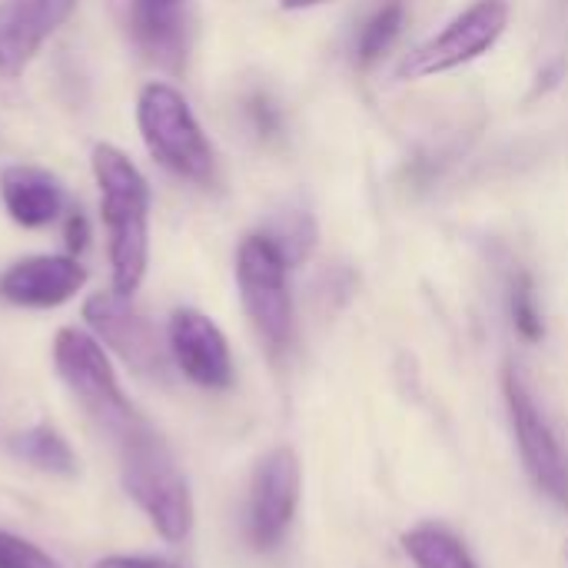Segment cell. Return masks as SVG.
<instances>
[{"instance_id": "1", "label": "cell", "mask_w": 568, "mask_h": 568, "mask_svg": "<svg viewBox=\"0 0 568 568\" xmlns=\"http://www.w3.org/2000/svg\"><path fill=\"white\" fill-rule=\"evenodd\" d=\"M93 176L100 186V213L110 240L113 293L133 296L146 273L150 253V186L143 173L116 146L100 143L93 150Z\"/></svg>"}, {"instance_id": "2", "label": "cell", "mask_w": 568, "mask_h": 568, "mask_svg": "<svg viewBox=\"0 0 568 568\" xmlns=\"http://www.w3.org/2000/svg\"><path fill=\"white\" fill-rule=\"evenodd\" d=\"M120 476L126 496L143 509L150 526L166 542H183L193 529V499L173 449L146 423L120 439Z\"/></svg>"}, {"instance_id": "3", "label": "cell", "mask_w": 568, "mask_h": 568, "mask_svg": "<svg viewBox=\"0 0 568 568\" xmlns=\"http://www.w3.org/2000/svg\"><path fill=\"white\" fill-rule=\"evenodd\" d=\"M136 123H140L150 156L160 166H166L170 173L196 186L216 183L213 146L180 90H173L170 83L143 87L140 103H136Z\"/></svg>"}, {"instance_id": "4", "label": "cell", "mask_w": 568, "mask_h": 568, "mask_svg": "<svg viewBox=\"0 0 568 568\" xmlns=\"http://www.w3.org/2000/svg\"><path fill=\"white\" fill-rule=\"evenodd\" d=\"M53 366L60 379L67 383L70 396L80 403V409L116 443L140 426L133 403L123 396L120 379L103 353V346L80 329H60L53 339Z\"/></svg>"}, {"instance_id": "5", "label": "cell", "mask_w": 568, "mask_h": 568, "mask_svg": "<svg viewBox=\"0 0 568 568\" xmlns=\"http://www.w3.org/2000/svg\"><path fill=\"white\" fill-rule=\"evenodd\" d=\"M236 283L243 310L273 356H283L293 343V296L290 263L266 233H253L236 250Z\"/></svg>"}, {"instance_id": "6", "label": "cell", "mask_w": 568, "mask_h": 568, "mask_svg": "<svg viewBox=\"0 0 568 568\" xmlns=\"http://www.w3.org/2000/svg\"><path fill=\"white\" fill-rule=\"evenodd\" d=\"M506 27H509V0H476L459 17H453L439 33H433L416 50H409L399 60L396 77L426 80V77L449 73L463 63H473L499 43Z\"/></svg>"}, {"instance_id": "7", "label": "cell", "mask_w": 568, "mask_h": 568, "mask_svg": "<svg viewBox=\"0 0 568 568\" xmlns=\"http://www.w3.org/2000/svg\"><path fill=\"white\" fill-rule=\"evenodd\" d=\"M503 393H506L513 433H516L529 479L536 483V489L542 496H549L556 506L568 509V459L562 453V443L556 439V433H552L549 419L542 416L529 383L523 379V373L513 363L503 373Z\"/></svg>"}, {"instance_id": "8", "label": "cell", "mask_w": 568, "mask_h": 568, "mask_svg": "<svg viewBox=\"0 0 568 568\" xmlns=\"http://www.w3.org/2000/svg\"><path fill=\"white\" fill-rule=\"evenodd\" d=\"M300 506V459L293 449H273L263 456L250 489V519L246 536L253 549L270 552L283 542Z\"/></svg>"}, {"instance_id": "9", "label": "cell", "mask_w": 568, "mask_h": 568, "mask_svg": "<svg viewBox=\"0 0 568 568\" xmlns=\"http://www.w3.org/2000/svg\"><path fill=\"white\" fill-rule=\"evenodd\" d=\"M87 326L140 376L163 373V346L150 320L120 293H93L83 303Z\"/></svg>"}, {"instance_id": "10", "label": "cell", "mask_w": 568, "mask_h": 568, "mask_svg": "<svg viewBox=\"0 0 568 568\" xmlns=\"http://www.w3.org/2000/svg\"><path fill=\"white\" fill-rule=\"evenodd\" d=\"M170 353L180 373L200 389H230V343L210 316L196 310H176L170 316Z\"/></svg>"}, {"instance_id": "11", "label": "cell", "mask_w": 568, "mask_h": 568, "mask_svg": "<svg viewBox=\"0 0 568 568\" xmlns=\"http://www.w3.org/2000/svg\"><path fill=\"white\" fill-rule=\"evenodd\" d=\"M87 270L73 256H27L3 270L0 300L27 310H53L80 293Z\"/></svg>"}, {"instance_id": "12", "label": "cell", "mask_w": 568, "mask_h": 568, "mask_svg": "<svg viewBox=\"0 0 568 568\" xmlns=\"http://www.w3.org/2000/svg\"><path fill=\"white\" fill-rule=\"evenodd\" d=\"M77 0H3L0 3V73L17 77L43 40L73 13Z\"/></svg>"}, {"instance_id": "13", "label": "cell", "mask_w": 568, "mask_h": 568, "mask_svg": "<svg viewBox=\"0 0 568 568\" xmlns=\"http://www.w3.org/2000/svg\"><path fill=\"white\" fill-rule=\"evenodd\" d=\"M130 30L150 63L180 73L186 63V13L166 0H133Z\"/></svg>"}, {"instance_id": "14", "label": "cell", "mask_w": 568, "mask_h": 568, "mask_svg": "<svg viewBox=\"0 0 568 568\" xmlns=\"http://www.w3.org/2000/svg\"><path fill=\"white\" fill-rule=\"evenodd\" d=\"M0 196L10 220L27 230L53 223L63 210V186L37 166H7L0 173Z\"/></svg>"}, {"instance_id": "15", "label": "cell", "mask_w": 568, "mask_h": 568, "mask_svg": "<svg viewBox=\"0 0 568 568\" xmlns=\"http://www.w3.org/2000/svg\"><path fill=\"white\" fill-rule=\"evenodd\" d=\"M10 453L40 473L63 476V479L77 476V456H73L70 443L53 426H30V429L17 433L10 439Z\"/></svg>"}, {"instance_id": "16", "label": "cell", "mask_w": 568, "mask_h": 568, "mask_svg": "<svg viewBox=\"0 0 568 568\" xmlns=\"http://www.w3.org/2000/svg\"><path fill=\"white\" fill-rule=\"evenodd\" d=\"M403 549L416 568H479L469 549L439 526H416L403 536Z\"/></svg>"}, {"instance_id": "17", "label": "cell", "mask_w": 568, "mask_h": 568, "mask_svg": "<svg viewBox=\"0 0 568 568\" xmlns=\"http://www.w3.org/2000/svg\"><path fill=\"white\" fill-rule=\"evenodd\" d=\"M266 236L280 246V253L286 256V263L296 266L316 246V223H313V216L306 210H283L276 216V223L266 230Z\"/></svg>"}, {"instance_id": "18", "label": "cell", "mask_w": 568, "mask_h": 568, "mask_svg": "<svg viewBox=\"0 0 568 568\" xmlns=\"http://www.w3.org/2000/svg\"><path fill=\"white\" fill-rule=\"evenodd\" d=\"M403 17H406V10H403L399 0L386 3L383 10H376V13L369 17V23H366L363 33H359V43H356V60H359L363 67L376 63V60L393 47V40H396L399 30H403Z\"/></svg>"}, {"instance_id": "19", "label": "cell", "mask_w": 568, "mask_h": 568, "mask_svg": "<svg viewBox=\"0 0 568 568\" xmlns=\"http://www.w3.org/2000/svg\"><path fill=\"white\" fill-rule=\"evenodd\" d=\"M509 310H513V326L526 343H539L546 336V326H542V316L536 306V290H532V280L526 273H519L513 283Z\"/></svg>"}, {"instance_id": "20", "label": "cell", "mask_w": 568, "mask_h": 568, "mask_svg": "<svg viewBox=\"0 0 568 568\" xmlns=\"http://www.w3.org/2000/svg\"><path fill=\"white\" fill-rule=\"evenodd\" d=\"M0 568H63L50 552L0 529Z\"/></svg>"}, {"instance_id": "21", "label": "cell", "mask_w": 568, "mask_h": 568, "mask_svg": "<svg viewBox=\"0 0 568 568\" xmlns=\"http://www.w3.org/2000/svg\"><path fill=\"white\" fill-rule=\"evenodd\" d=\"M246 116H250L253 130H256L263 140H273V136L283 130L280 110H276V103H273L266 93H253V97L246 100Z\"/></svg>"}, {"instance_id": "22", "label": "cell", "mask_w": 568, "mask_h": 568, "mask_svg": "<svg viewBox=\"0 0 568 568\" xmlns=\"http://www.w3.org/2000/svg\"><path fill=\"white\" fill-rule=\"evenodd\" d=\"M93 568H180L176 562L166 559H153V556H106Z\"/></svg>"}, {"instance_id": "23", "label": "cell", "mask_w": 568, "mask_h": 568, "mask_svg": "<svg viewBox=\"0 0 568 568\" xmlns=\"http://www.w3.org/2000/svg\"><path fill=\"white\" fill-rule=\"evenodd\" d=\"M87 243H90V223L80 210H73L67 216V246H70V253H80V250H87Z\"/></svg>"}, {"instance_id": "24", "label": "cell", "mask_w": 568, "mask_h": 568, "mask_svg": "<svg viewBox=\"0 0 568 568\" xmlns=\"http://www.w3.org/2000/svg\"><path fill=\"white\" fill-rule=\"evenodd\" d=\"M320 3H326V0H280L283 10H310V7H320Z\"/></svg>"}, {"instance_id": "25", "label": "cell", "mask_w": 568, "mask_h": 568, "mask_svg": "<svg viewBox=\"0 0 568 568\" xmlns=\"http://www.w3.org/2000/svg\"><path fill=\"white\" fill-rule=\"evenodd\" d=\"M166 3H180V0H166Z\"/></svg>"}, {"instance_id": "26", "label": "cell", "mask_w": 568, "mask_h": 568, "mask_svg": "<svg viewBox=\"0 0 568 568\" xmlns=\"http://www.w3.org/2000/svg\"><path fill=\"white\" fill-rule=\"evenodd\" d=\"M566 556H568V546H566Z\"/></svg>"}]
</instances>
